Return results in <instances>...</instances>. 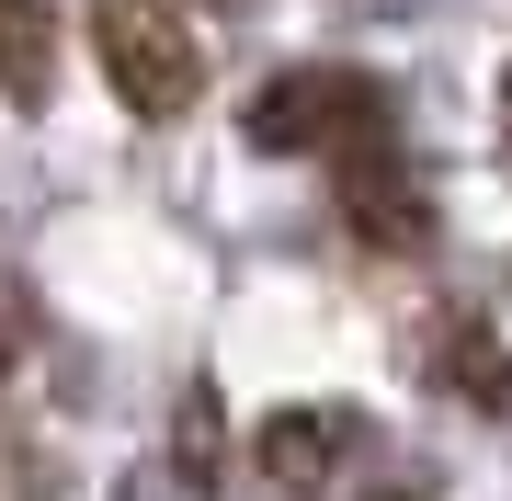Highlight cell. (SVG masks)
Returning a JSON list of instances; mask_svg holds the SVG:
<instances>
[{
	"instance_id": "cell-1",
	"label": "cell",
	"mask_w": 512,
	"mask_h": 501,
	"mask_svg": "<svg viewBox=\"0 0 512 501\" xmlns=\"http://www.w3.org/2000/svg\"><path fill=\"white\" fill-rule=\"evenodd\" d=\"M387 126H399V103H387V80L365 69H285V80H262L251 92V149H274V160H365L387 149Z\"/></svg>"
},
{
	"instance_id": "cell-2",
	"label": "cell",
	"mask_w": 512,
	"mask_h": 501,
	"mask_svg": "<svg viewBox=\"0 0 512 501\" xmlns=\"http://www.w3.org/2000/svg\"><path fill=\"white\" fill-rule=\"evenodd\" d=\"M92 46H103V80H114L126 114H148V126L194 114L205 46H194V23L171 12V0H92Z\"/></svg>"
},
{
	"instance_id": "cell-3",
	"label": "cell",
	"mask_w": 512,
	"mask_h": 501,
	"mask_svg": "<svg viewBox=\"0 0 512 501\" xmlns=\"http://www.w3.org/2000/svg\"><path fill=\"white\" fill-rule=\"evenodd\" d=\"M342 217L365 228L376 251H421L433 240V194L399 171V149H365V160H342Z\"/></svg>"
},
{
	"instance_id": "cell-4",
	"label": "cell",
	"mask_w": 512,
	"mask_h": 501,
	"mask_svg": "<svg viewBox=\"0 0 512 501\" xmlns=\"http://www.w3.org/2000/svg\"><path fill=\"white\" fill-rule=\"evenodd\" d=\"M342 456H353V410H285V422L262 433V479L274 490H319Z\"/></svg>"
},
{
	"instance_id": "cell-5",
	"label": "cell",
	"mask_w": 512,
	"mask_h": 501,
	"mask_svg": "<svg viewBox=\"0 0 512 501\" xmlns=\"http://www.w3.org/2000/svg\"><path fill=\"white\" fill-rule=\"evenodd\" d=\"M46 80H57L46 0H0V92H12V103H46Z\"/></svg>"
},
{
	"instance_id": "cell-6",
	"label": "cell",
	"mask_w": 512,
	"mask_h": 501,
	"mask_svg": "<svg viewBox=\"0 0 512 501\" xmlns=\"http://www.w3.org/2000/svg\"><path fill=\"white\" fill-rule=\"evenodd\" d=\"M444 376H456V399H467V410H490V422H512V353H501V342L456 331V342H444Z\"/></svg>"
},
{
	"instance_id": "cell-7",
	"label": "cell",
	"mask_w": 512,
	"mask_h": 501,
	"mask_svg": "<svg viewBox=\"0 0 512 501\" xmlns=\"http://www.w3.org/2000/svg\"><path fill=\"white\" fill-rule=\"evenodd\" d=\"M23 342H35V297H23V274L0 262V376L23 365Z\"/></svg>"
},
{
	"instance_id": "cell-8",
	"label": "cell",
	"mask_w": 512,
	"mask_h": 501,
	"mask_svg": "<svg viewBox=\"0 0 512 501\" xmlns=\"http://www.w3.org/2000/svg\"><path fill=\"white\" fill-rule=\"evenodd\" d=\"M205 456H217V388L183 399V467H205Z\"/></svg>"
},
{
	"instance_id": "cell-9",
	"label": "cell",
	"mask_w": 512,
	"mask_h": 501,
	"mask_svg": "<svg viewBox=\"0 0 512 501\" xmlns=\"http://www.w3.org/2000/svg\"><path fill=\"white\" fill-rule=\"evenodd\" d=\"M501 114H512V92H501Z\"/></svg>"
},
{
	"instance_id": "cell-10",
	"label": "cell",
	"mask_w": 512,
	"mask_h": 501,
	"mask_svg": "<svg viewBox=\"0 0 512 501\" xmlns=\"http://www.w3.org/2000/svg\"><path fill=\"white\" fill-rule=\"evenodd\" d=\"M228 12H239V0H228Z\"/></svg>"
}]
</instances>
